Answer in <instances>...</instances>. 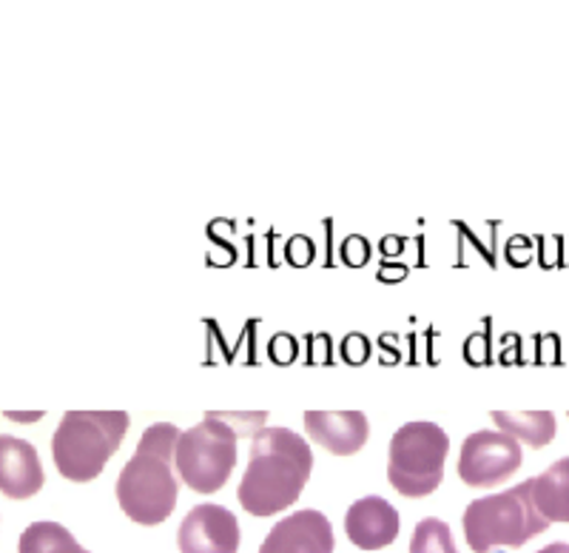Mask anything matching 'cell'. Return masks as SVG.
Segmentation results:
<instances>
[{
	"mask_svg": "<svg viewBox=\"0 0 569 553\" xmlns=\"http://www.w3.org/2000/svg\"><path fill=\"white\" fill-rule=\"evenodd\" d=\"M18 553H89L58 522H34L20 536Z\"/></svg>",
	"mask_w": 569,
	"mask_h": 553,
	"instance_id": "obj_15",
	"label": "cell"
},
{
	"mask_svg": "<svg viewBox=\"0 0 569 553\" xmlns=\"http://www.w3.org/2000/svg\"><path fill=\"white\" fill-rule=\"evenodd\" d=\"M268 354H271L273 363L279 365H291L297 359V339L291 334H277L268 345Z\"/></svg>",
	"mask_w": 569,
	"mask_h": 553,
	"instance_id": "obj_18",
	"label": "cell"
},
{
	"mask_svg": "<svg viewBox=\"0 0 569 553\" xmlns=\"http://www.w3.org/2000/svg\"><path fill=\"white\" fill-rule=\"evenodd\" d=\"M240 434L242 428L222 423V414L213 411H208L200 425L182 431L174 463L188 488L197 494H213L226 485L237 465Z\"/></svg>",
	"mask_w": 569,
	"mask_h": 553,
	"instance_id": "obj_5",
	"label": "cell"
},
{
	"mask_svg": "<svg viewBox=\"0 0 569 553\" xmlns=\"http://www.w3.org/2000/svg\"><path fill=\"white\" fill-rule=\"evenodd\" d=\"M305 428L317 445L337 456H350L368 443V417L362 411H308Z\"/></svg>",
	"mask_w": 569,
	"mask_h": 553,
	"instance_id": "obj_11",
	"label": "cell"
},
{
	"mask_svg": "<svg viewBox=\"0 0 569 553\" xmlns=\"http://www.w3.org/2000/svg\"><path fill=\"white\" fill-rule=\"evenodd\" d=\"M259 553H333V527L319 511H297L271 527Z\"/></svg>",
	"mask_w": 569,
	"mask_h": 553,
	"instance_id": "obj_9",
	"label": "cell"
},
{
	"mask_svg": "<svg viewBox=\"0 0 569 553\" xmlns=\"http://www.w3.org/2000/svg\"><path fill=\"white\" fill-rule=\"evenodd\" d=\"M182 431L171 423H157L142 431L134 456L117 476V502L129 520L140 525H160L177 508V476L171 474V456Z\"/></svg>",
	"mask_w": 569,
	"mask_h": 553,
	"instance_id": "obj_2",
	"label": "cell"
},
{
	"mask_svg": "<svg viewBox=\"0 0 569 553\" xmlns=\"http://www.w3.org/2000/svg\"><path fill=\"white\" fill-rule=\"evenodd\" d=\"M311 445L291 428H262L251 443L240 505L253 516H271L291 508L311 476Z\"/></svg>",
	"mask_w": 569,
	"mask_h": 553,
	"instance_id": "obj_1",
	"label": "cell"
},
{
	"mask_svg": "<svg viewBox=\"0 0 569 553\" xmlns=\"http://www.w3.org/2000/svg\"><path fill=\"white\" fill-rule=\"evenodd\" d=\"M538 553H569V545H563V542H556V545H547L543 551Z\"/></svg>",
	"mask_w": 569,
	"mask_h": 553,
	"instance_id": "obj_20",
	"label": "cell"
},
{
	"mask_svg": "<svg viewBox=\"0 0 569 553\" xmlns=\"http://www.w3.org/2000/svg\"><path fill=\"white\" fill-rule=\"evenodd\" d=\"M498 428L510 436H521L532 448H543L556 436V417L550 411H492Z\"/></svg>",
	"mask_w": 569,
	"mask_h": 553,
	"instance_id": "obj_14",
	"label": "cell"
},
{
	"mask_svg": "<svg viewBox=\"0 0 569 553\" xmlns=\"http://www.w3.org/2000/svg\"><path fill=\"white\" fill-rule=\"evenodd\" d=\"M550 522L538 514L530 494V482H521L512 491L481 496L465 511V540L476 553H490L492 547H521L536 534H543Z\"/></svg>",
	"mask_w": 569,
	"mask_h": 553,
	"instance_id": "obj_4",
	"label": "cell"
},
{
	"mask_svg": "<svg viewBox=\"0 0 569 553\" xmlns=\"http://www.w3.org/2000/svg\"><path fill=\"white\" fill-rule=\"evenodd\" d=\"M521 465V445L505 431H476L465 440L459 456V476L472 488H492L510 480Z\"/></svg>",
	"mask_w": 569,
	"mask_h": 553,
	"instance_id": "obj_7",
	"label": "cell"
},
{
	"mask_svg": "<svg viewBox=\"0 0 569 553\" xmlns=\"http://www.w3.org/2000/svg\"><path fill=\"white\" fill-rule=\"evenodd\" d=\"M447 451H450V436L436 423L419 419V423L401 425L390 440V485L413 500L433 494L445 476Z\"/></svg>",
	"mask_w": 569,
	"mask_h": 553,
	"instance_id": "obj_6",
	"label": "cell"
},
{
	"mask_svg": "<svg viewBox=\"0 0 569 553\" xmlns=\"http://www.w3.org/2000/svg\"><path fill=\"white\" fill-rule=\"evenodd\" d=\"M342 357H345V363H350V365L368 363V357H370L368 337H365V334H350V337H345Z\"/></svg>",
	"mask_w": 569,
	"mask_h": 553,
	"instance_id": "obj_17",
	"label": "cell"
},
{
	"mask_svg": "<svg viewBox=\"0 0 569 553\" xmlns=\"http://www.w3.org/2000/svg\"><path fill=\"white\" fill-rule=\"evenodd\" d=\"M410 553H459L453 545L450 525L441 520H421L410 540Z\"/></svg>",
	"mask_w": 569,
	"mask_h": 553,
	"instance_id": "obj_16",
	"label": "cell"
},
{
	"mask_svg": "<svg viewBox=\"0 0 569 553\" xmlns=\"http://www.w3.org/2000/svg\"><path fill=\"white\" fill-rule=\"evenodd\" d=\"M527 482H530L532 502L543 520L569 522V456Z\"/></svg>",
	"mask_w": 569,
	"mask_h": 553,
	"instance_id": "obj_13",
	"label": "cell"
},
{
	"mask_svg": "<svg viewBox=\"0 0 569 553\" xmlns=\"http://www.w3.org/2000/svg\"><path fill=\"white\" fill-rule=\"evenodd\" d=\"M177 545L180 553H237L240 522L222 505H197L182 520Z\"/></svg>",
	"mask_w": 569,
	"mask_h": 553,
	"instance_id": "obj_8",
	"label": "cell"
},
{
	"mask_svg": "<svg viewBox=\"0 0 569 553\" xmlns=\"http://www.w3.org/2000/svg\"><path fill=\"white\" fill-rule=\"evenodd\" d=\"M43 488V465L38 451L18 436H0V491L9 500H27Z\"/></svg>",
	"mask_w": 569,
	"mask_h": 553,
	"instance_id": "obj_12",
	"label": "cell"
},
{
	"mask_svg": "<svg viewBox=\"0 0 569 553\" xmlns=\"http://www.w3.org/2000/svg\"><path fill=\"white\" fill-rule=\"evenodd\" d=\"M126 411H69L52 436V456L71 482H91L103 474L129 431Z\"/></svg>",
	"mask_w": 569,
	"mask_h": 553,
	"instance_id": "obj_3",
	"label": "cell"
},
{
	"mask_svg": "<svg viewBox=\"0 0 569 553\" xmlns=\"http://www.w3.org/2000/svg\"><path fill=\"white\" fill-rule=\"evenodd\" d=\"M342 260L348 263V266H365V263L370 260V246H368V240H365V237H359V235H353V237H348V240H345V246H342Z\"/></svg>",
	"mask_w": 569,
	"mask_h": 553,
	"instance_id": "obj_19",
	"label": "cell"
},
{
	"mask_svg": "<svg viewBox=\"0 0 569 553\" xmlns=\"http://www.w3.org/2000/svg\"><path fill=\"white\" fill-rule=\"evenodd\" d=\"M399 511L382 496H365L345 514V534L362 551H382L399 536Z\"/></svg>",
	"mask_w": 569,
	"mask_h": 553,
	"instance_id": "obj_10",
	"label": "cell"
}]
</instances>
